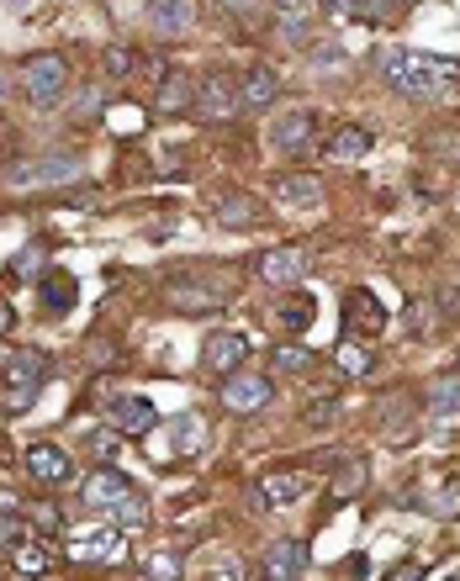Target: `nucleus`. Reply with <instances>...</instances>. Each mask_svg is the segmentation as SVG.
<instances>
[{
    "label": "nucleus",
    "mask_w": 460,
    "mask_h": 581,
    "mask_svg": "<svg viewBox=\"0 0 460 581\" xmlns=\"http://www.w3.org/2000/svg\"><path fill=\"white\" fill-rule=\"evenodd\" d=\"M381 80L408 101H439L450 96V85L460 80V69L450 59H429V53H408V48H381Z\"/></svg>",
    "instance_id": "obj_1"
},
{
    "label": "nucleus",
    "mask_w": 460,
    "mask_h": 581,
    "mask_svg": "<svg viewBox=\"0 0 460 581\" xmlns=\"http://www.w3.org/2000/svg\"><path fill=\"white\" fill-rule=\"evenodd\" d=\"M16 90H22L32 106H53L69 90V59H64V53H53V48L27 53L22 69H16Z\"/></svg>",
    "instance_id": "obj_2"
},
{
    "label": "nucleus",
    "mask_w": 460,
    "mask_h": 581,
    "mask_svg": "<svg viewBox=\"0 0 460 581\" xmlns=\"http://www.w3.org/2000/svg\"><path fill=\"white\" fill-rule=\"evenodd\" d=\"M48 354L43 349H16V360L6 365V412H27L32 402L43 397V386H48Z\"/></svg>",
    "instance_id": "obj_3"
},
{
    "label": "nucleus",
    "mask_w": 460,
    "mask_h": 581,
    "mask_svg": "<svg viewBox=\"0 0 460 581\" xmlns=\"http://www.w3.org/2000/svg\"><path fill=\"white\" fill-rule=\"evenodd\" d=\"M249 365V339L244 333H233V328H217L207 333V344H201V370L207 376H233V370H244Z\"/></svg>",
    "instance_id": "obj_4"
},
{
    "label": "nucleus",
    "mask_w": 460,
    "mask_h": 581,
    "mask_svg": "<svg viewBox=\"0 0 460 581\" xmlns=\"http://www.w3.org/2000/svg\"><path fill=\"white\" fill-rule=\"evenodd\" d=\"M228 302H233L228 280H212V275H191V280H175V286H170V307L175 312H217Z\"/></svg>",
    "instance_id": "obj_5"
},
{
    "label": "nucleus",
    "mask_w": 460,
    "mask_h": 581,
    "mask_svg": "<svg viewBox=\"0 0 460 581\" xmlns=\"http://www.w3.org/2000/svg\"><path fill=\"white\" fill-rule=\"evenodd\" d=\"M127 492H138V486L127 481L117 465H96V471L80 481V508H90V513H112Z\"/></svg>",
    "instance_id": "obj_6"
},
{
    "label": "nucleus",
    "mask_w": 460,
    "mask_h": 581,
    "mask_svg": "<svg viewBox=\"0 0 460 581\" xmlns=\"http://www.w3.org/2000/svg\"><path fill=\"white\" fill-rule=\"evenodd\" d=\"M238 80L233 74H207V80H196V117L207 122H233L238 117Z\"/></svg>",
    "instance_id": "obj_7"
},
{
    "label": "nucleus",
    "mask_w": 460,
    "mask_h": 581,
    "mask_svg": "<svg viewBox=\"0 0 460 581\" xmlns=\"http://www.w3.org/2000/svg\"><path fill=\"white\" fill-rule=\"evenodd\" d=\"M80 175V159L75 154H53V159H22L16 170H6V185H64Z\"/></svg>",
    "instance_id": "obj_8"
},
{
    "label": "nucleus",
    "mask_w": 460,
    "mask_h": 581,
    "mask_svg": "<svg viewBox=\"0 0 460 581\" xmlns=\"http://www.w3.org/2000/svg\"><path fill=\"white\" fill-rule=\"evenodd\" d=\"M302 571H307L302 539H270L260 550V581H302Z\"/></svg>",
    "instance_id": "obj_9"
},
{
    "label": "nucleus",
    "mask_w": 460,
    "mask_h": 581,
    "mask_svg": "<svg viewBox=\"0 0 460 581\" xmlns=\"http://www.w3.org/2000/svg\"><path fill=\"white\" fill-rule=\"evenodd\" d=\"M302 275H307V249H297V243H275V249L260 254V280L265 286L291 291Z\"/></svg>",
    "instance_id": "obj_10"
},
{
    "label": "nucleus",
    "mask_w": 460,
    "mask_h": 581,
    "mask_svg": "<svg viewBox=\"0 0 460 581\" xmlns=\"http://www.w3.org/2000/svg\"><path fill=\"white\" fill-rule=\"evenodd\" d=\"M106 418H112V428L122 439H149L154 434V423H159V412L149 397H117L112 407H106Z\"/></svg>",
    "instance_id": "obj_11"
},
{
    "label": "nucleus",
    "mask_w": 460,
    "mask_h": 581,
    "mask_svg": "<svg viewBox=\"0 0 460 581\" xmlns=\"http://www.w3.org/2000/svg\"><path fill=\"white\" fill-rule=\"evenodd\" d=\"M75 560H96V566H117V560H127V539H122V529L112 523V529H85V534H75Z\"/></svg>",
    "instance_id": "obj_12"
},
{
    "label": "nucleus",
    "mask_w": 460,
    "mask_h": 581,
    "mask_svg": "<svg viewBox=\"0 0 460 581\" xmlns=\"http://www.w3.org/2000/svg\"><path fill=\"white\" fill-rule=\"evenodd\" d=\"M275 397V386H270V376H244V370H233V376L223 381V407H233V412H260L265 402Z\"/></svg>",
    "instance_id": "obj_13"
},
{
    "label": "nucleus",
    "mask_w": 460,
    "mask_h": 581,
    "mask_svg": "<svg viewBox=\"0 0 460 581\" xmlns=\"http://www.w3.org/2000/svg\"><path fill=\"white\" fill-rule=\"evenodd\" d=\"M307 492V476L302 471H270V476H260L254 481V508H291Z\"/></svg>",
    "instance_id": "obj_14"
},
{
    "label": "nucleus",
    "mask_w": 460,
    "mask_h": 581,
    "mask_svg": "<svg viewBox=\"0 0 460 581\" xmlns=\"http://www.w3.org/2000/svg\"><path fill=\"white\" fill-rule=\"evenodd\" d=\"M312 127H318V117H312L307 106H291V111H281V117L270 122V143L281 148V154H302V148L312 143Z\"/></svg>",
    "instance_id": "obj_15"
},
{
    "label": "nucleus",
    "mask_w": 460,
    "mask_h": 581,
    "mask_svg": "<svg viewBox=\"0 0 460 581\" xmlns=\"http://www.w3.org/2000/svg\"><path fill=\"white\" fill-rule=\"evenodd\" d=\"M22 465H27V476L43 481V486H59V481L75 476V460H69L59 444H32L27 455H22Z\"/></svg>",
    "instance_id": "obj_16"
},
{
    "label": "nucleus",
    "mask_w": 460,
    "mask_h": 581,
    "mask_svg": "<svg viewBox=\"0 0 460 581\" xmlns=\"http://www.w3.org/2000/svg\"><path fill=\"white\" fill-rule=\"evenodd\" d=\"M275 101H281V74H275V69L238 74V106H244V111H270Z\"/></svg>",
    "instance_id": "obj_17"
},
{
    "label": "nucleus",
    "mask_w": 460,
    "mask_h": 581,
    "mask_svg": "<svg viewBox=\"0 0 460 581\" xmlns=\"http://www.w3.org/2000/svg\"><path fill=\"white\" fill-rule=\"evenodd\" d=\"M365 154H371V133H365L360 122H339L334 138L323 143V159L328 164H360Z\"/></svg>",
    "instance_id": "obj_18"
},
{
    "label": "nucleus",
    "mask_w": 460,
    "mask_h": 581,
    "mask_svg": "<svg viewBox=\"0 0 460 581\" xmlns=\"http://www.w3.org/2000/svg\"><path fill=\"white\" fill-rule=\"evenodd\" d=\"M275 196H281V206H291V212H318L323 206V180L318 175H281Z\"/></svg>",
    "instance_id": "obj_19"
},
{
    "label": "nucleus",
    "mask_w": 460,
    "mask_h": 581,
    "mask_svg": "<svg viewBox=\"0 0 460 581\" xmlns=\"http://www.w3.org/2000/svg\"><path fill=\"white\" fill-rule=\"evenodd\" d=\"M154 106L164 111V117L196 111V80H191V74H164V80H159V96H154Z\"/></svg>",
    "instance_id": "obj_20"
},
{
    "label": "nucleus",
    "mask_w": 460,
    "mask_h": 581,
    "mask_svg": "<svg viewBox=\"0 0 460 581\" xmlns=\"http://www.w3.org/2000/svg\"><path fill=\"white\" fill-rule=\"evenodd\" d=\"M191 22H196L191 0H154V6H149V27L164 32V37H186Z\"/></svg>",
    "instance_id": "obj_21"
},
{
    "label": "nucleus",
    "mask_w": 460,
    "mask_h": 581,
    "mask_svg": "<svg viewBox=\"0 0 460 581\" xmlns=\"http://www.w3.org/2000/svg\"><path fill=\"white\" fill-rule=\"evenodd\" d=\"M381 307L371 302V296L365 291H349V302H344V328L349 333H360V339H371V333H381Z\"/></svg>",
    "instance_id": "obj_22"
},
{
    "label": "nucleus",
    "mask_w": 460,
    "mask_h": 581,
    "mask_svg": "<svg viewBox=\"0 0 460 581\" xmlns=\"http://www.w3.org/2000/svg\"><path fill=\"white\" fill-rule=\"evenodd\" d=\"M217 228H228V233H244V228H254V222H260V201L254 196H223V206H217Z\"/></svg>",
    "instance_id": "obj_23"
},
{
    "label": "nucleus",
    "mask_w": 460,
    "mask_h": 581,
    "mask_svg": "<svg viewBox=\"0 0 460 581\" xmlns=\"http://www.w3.org/2000/svg\"><path fill=\"white\" fill-rule=\"evenodd\" d=\"M175 455H180V460L207 455V418H196V412H180V418H175Z\"/></svg>",
    "instance_id": "obj_24"
},
{
    "label": "nucleus",
    "mask_w": 460,
    "mask_h": 581,
    "mask_svg": "<svg viewBox=\"0 0 460 581\" xmlns=\"http://www.w3.org/2000/svg\"><path fill=\"white\" fill-rule=\"evenodd\" d=\"M423 402H429L434 418H460V370L455 376H434L429 391H423Z\"/></svg>",
    "instance_id": "obj_25"
},
{
    "label": "nucleus",
    "mask_w": 460,
    "mask_h": 581,
    "mask_svg": "<svg viewBox=\"0 0 460 581\" xmlns=\"http://www.w3.org/2000/svg\"><path fill=\"white\" fill-rule=\"evenodd\" d=\"M408 412H413V397H408V391H386V397H376V418H381V428H386L392 439L408 434V423H402Z\"/></svg>",
    "instance_id": "obj_26"
},
{
    "label": "nucleus",
    "mask_w": 460,
    "mask_h": 581,
    "mask_svg": "<svg viewBox=\"0 0 460 581\" xmlns=\"http://www.w3.org/2000/svg\"><path fill=\"white\" fill-rule=\"evenodd\" d=\"M307 370H312V349H302V344L270 349V376H307Z\"/></svg>",
    "instance_id": "obj_27"
},
{
    "label": "nucleus",
    "mask_w": 460,
    "mask_h": 581,
    "mask_svg": "<svg viewBox=\"0 0 460 581\" xmlns=\"http://www.w3.org/2000/svg\"><path fill=\"white\" fill-rule=\"evenodd\" d=\"M11 560H16V571H22V576H48V571H53V550L43 545V539H32V545H16Z\"/></svg>",
    "instance_id": "obj_28"
},
{
    "label": "nucleus",
    "mask_w": 460,
    "mask_h": 581,
    "mask_svg": "<svg viewBox=\"0 0 460 581\" xmlns=\"http://www.w3.org/2000/svg\"><path fill=\"white\" fill-rule=\"evenodd\" d=\"M101 69H106V80H133L138 74V48H127V43L101 48Z\"/></svg>",
    "instance_id": "obj_29"
},
{
    "label": "nucleus",
    "mask_w": 460,
    "mask_h": 581,
    "mask_svg": "<svg viewBox=\"0 0 460 581\" xmlns=\"http://www.w3.org/2000/svg\"><path fill=\"white\" fill-rule=\"evenodd\" d=\"M106 518H112L122 534H127V529H143V523H149V497H143V492H127V497H122Z\"/></svg>",
    "instance_id": "obj_30"
},
{
    "label": "nucleus",
    "mask_w": 460,
    "mask_h": 581,
    "mask_svg": "<svg viewBox=\"0 0 460 581\" xmlns=\"http://www.w3.org/2000/svg\"><path fill=\"white\" fill-rule=\"evenodd\" d=\"M307 32H312V22H307V16H302L297 6L275 16V37H281L286 48H302V43H307Z\"/></svg>",
    "instance_id": "obj_31"
},
{
    "label": "nucleus",
    "mask_w": 460,
    "mask_h": 581,
    "mask_svg": "<svg viewBox=\"0 0 460 581\" xmlns=\"http://www.w3.org/2000/svg\"><path fill=\"white\" fill-rule=\"evenodd\" d=\"M339 418H344V402L339 397H318V402H307V412H302L307 428H334Z\"/></svg>",
    "instance_id": "obj_32"
},
{
    "label": "nucleus",
    "mask_w": 460,
    "mask_h": 581,
    "mask_svg": "<svg viewBox=\"0 0 460 581\" xmlns=\"http://www.w3.org/2000/svg\"><path fill=\"white\" fill-rule=\"evenodd\" d=\"M334 365L344 370V376H355V381L371 376V354H365L360 344H339V349H334Z\"/></svg>",
    "instance_id": "obj_33"
},
{
    "label": "nucleus",
    "mask_w": 460,
    "mask_h": 581,
    "mask_svg": "<svg viewBox=\"0 0 460 581\" xmlns=\"http://www.w3.org/2000/svg\"><path fill=\"white\" fill-rule=\"evenodd\" d=\"M149 581H180V550H154L149 566H143Z\"/></svg>",
    "instance_id": "obj_34"
},
{
    "label": "nucleus",
    "mask_w": 460,
    "mask_h": 581,
    "mask_svg": "<svg viewBox=\"0 0 460 581\" xmlns=\"http://www.w3.org/2000/svg\"><path fill=\"white\" fill-rule=\"evenodd\" d=\"M360 486H365V460H349L344 455V471L334 476V497H355Z\"/></svg>",
    "instance_id": "obj_35"
},
{
    "label": "nucleus",
    "mask_w": 460,
    "mask_h": 581,
    "mask_svg": "<svg viewBox=\"0 0 460 581\" xmlns=\"http://www.w3.org/2000/svg\"><path fill=\"white\" fill-rule=\"evenodd\" d=\"M90 455H96V460H117L122 455V434H117V428H96V434H90Z\"/></svg>",
    "instance_id": "obj_36"
},
{
    "label": "nucleus",
    "mask_w": 460,
    "mask_h": 581,
    "mask_svg": "<svg viewBox=\"0 0 460 581\" xmlns=\"http://www.w3.org/2000/svg\"><path fill=\"white\" fill-rule=\"evenodd\" d=\"M429 513H434V518H460V486L434 492V497H429Z\"/></svg>",
    "instance_id": "obj_37"
},
{
    "label": "nucleus",
    "mask_w": 460,
    "mask_h": 581,
    "mask_svg": "<svg viewBox=\"0 0 460 581\" xmlns=\"http://www.w3.org/2000/svg\"><path fill=\"white\" fill-rule=\"evenodd\" d=\"M22 534H27L22 518H16V513H0V550H16V545H22Z\"/></svg>",
    "instance_id": "obj_38"
},
{
    "label": "nucleus",
    "mask_w": 460,
    "mask_h": 581,
    "mask_svg": "<svg viewBox=\"0 0 460 581\" xmlns=\"http://www.w3.org/2000/svg\"><path fill=\"white\" fill-rule=\"evenodd\" d=\"M307 323H312V296H297V307H286V328L307 333Z\"/></svg>",
    "instance_id": "obj_39"
},
{
    "label": "nucleus",
    "mask_w": 460,
    "mask_h": 581,
    "mask_svg": "<svg viewBox=\"0 0 460 581\" xmlns=\"http://www.w3.org/2000/svg\"><path fill=\"white\" fill-rule=\"evenodd\" d=\"M201 581H244V566L238 560H217V566L201 571Z\"/></svg>",
    "instance_id": "obj_40"
},
{
    "label": "nucleus",
    "mask_w": 460,
    "mask_h": 581,
    "mask_svg": "<svg viewBox=\"0 0 460 581\" xmlns=\"http://www.w3.org/2000/svg\"><path fill=\"white\" fill-rule=\"evenodd\" d=\"M429 323H434V307L429 302H408V328L418 333V339L429 333Z\"/></svg>",
    "instance_id": "obj_41"
},
{
    "label": "nucleus",
    "mask_w": 460,
    "mask_h": 581,
    "mask_svg": "<svg viewBox=\"0 0 460 581\" xmlns=\"http://www.w3.org/2000/svg\"><path fill=\"white\" fill-rule=\"evenodd\" d=\"M429 148H434V154H445V159H455V164H460V133H434V138H429Z\"/></svg>",
    "instance_id": "obj_42"
},
{
    "label": "nucleus",
    "mask_w": 460,
    "mask_h": 581,
    "mask_svg": "<svg viewBox=\"0 0 460 581\" xmlns=\"http://www.w3.org/2000/svg\"><path fill=\"white\" fill-rule=\"evenodd\" d=\"M106 117H112V127H117V133H138V127H143L133 106H122V111H106Z\"/></svg>",
    "instance_id": "obj_43"
},
{
    "label": "nucleus",
    "mask_w": 460,
    "mask_h": 581,
    "mask_svg": "<svg viewBox=\"0 0 460 581\" xmlns=\"http://www.w3.org/2000/svg\"><path fill=\"white\" fill-rule=\"evenodd\" d=\"M397 6H408V0H360L355 11H360V16H392Z\"/></svg>",
    "instance_id": "obj_44"
},
{
    "label": "nucleus",
    "mask_w": 460,
    "mask_h": 581,
    "mask_svg": "<svg viewBox=\"0 0 460 581\" xmlns=\"http://www.w3.org/2000/svg\"><path fill=\"white\" fill-rule=\"evenodd\" d=\"M439 317H450V323L460 317V286H445V291H439Z\"/></svg>",
    "instance_id": "obj_45"
},
{
    "label": "nucleus",
    "mask_w": 460,
    "mask_h": 581,
    "mask_svg": "<svg viewBox=\"0 0 460 581\" xmlns=\"http://www.w3.org/2000/svg\"><path fill=\"white\" fill-rule=\"evenodd\" d=\"M32 523H38V529H59V508H48V502H43V508H32Z\"/></svg>",
    "instance_id": "obj_46"
},
{
    "label": "nucleus",
    "mask_w": 460,
    "mask_h": 581,
    "mask_svg": "<svg viewBox=\"0 0 460 581\" xmlns=\"http://www.w3.org/2000/svg\"><path fill=\"white\" fill-rule=\"evenodd\" d=\"M355 6H360V0H323V11H328V16H349Z\"/></svg>",
    "instance_id": "obj_47"
},
{
    "label": "nucleus",
    "mask_w": 460,
    "mask_h": 581,
    "mask_svg": "<svg viewBox=\"0 0 460 581\" xmlns=\"http://www.w3.org/2000/svg\"><path fill=\"white\" fill-rule=\"evenodd\" d=\"M11 323H16V312H11V302H6V296H0V339L11 333Z\"/></svg>",
    "instance_id": "obj_48"
},
{
    "label": "nucleus",
    "mask_w": 460,
    "mask_h": 581,
    "mask_svg": "<svg viewBox=\"0 0 460 581\" xmlns=\"http://www.w3.org/2000/svg\"><path fill=\"white\" fill-rule=\"evenodd\" d=\"M217 6H223V11H238V16H249L254 6H260V0H217Z\"/></svg>",
    "instance_id": "obj_49"
},
{
    "label": "nucleus",
    "mask_w": 460,
    "mask_h": 581,
    "mask_svg": "<svg viewBox=\"0 0 460 581\" xmlns=\"http://www.w3.org/2000/svg\"><path fill=\"white\" fill-rule=\"evenodd\" d=\"M16 508H22V497H16V492H0V513H16Z\"/></svg>",
    "instance_id": "obj_50"
},
{
    "label": "nucleus",
    "mask_w": 460,
    "mask_h": 581,
    "mask_svg": "<svg viewBox=\"0 0 460 581\" xmlns=\"http://www.w3.org/2000/svg\"><path fill=\"white\" fill-rule=\"evenodd\" d=\"M11 360H16V349H11L6 339H0V376H6V365H11Z\"/></svg>",
    "instance_id": "obj_51"
},
{
    "label": "nucleus",
    "mask_w": 460,
    "mask_h": 581,
    "mask_svg": "<svg viewBox=\"0 0 460 581\" xmlns=\"http://www.w3.org/2000/svg\"><path fill=\"white\" fill-rule=\"evenodd\" d=\"M291 6H302V0H281V11H291Z\"/></svg>",
    "instance_id": "obj_52"
},
{
    "label": "nucleus",
    "mask_w": 460,
    "mask_h": 581,
    "mask_svg": "<svg viewBox=\"0 0 460 581\" xmlns=\"http://www.w3.org/2000/svg\"><path fill=\"white\" fill-rule=\"evenodd\" d=\"M6 90H11V85H6V80H0V101H6Z\"/></svg>",
    "instance_id": "obj_53"
}]
</instances>
